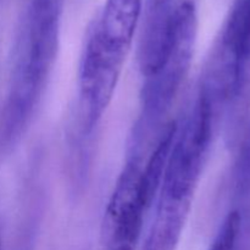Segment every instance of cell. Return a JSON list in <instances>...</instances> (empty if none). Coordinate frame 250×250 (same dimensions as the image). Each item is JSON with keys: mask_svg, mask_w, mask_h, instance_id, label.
<instances>
[{"mask_svg": "<svg viewBox=\"0 0 250 250\" xmlns=\"http://www.w3.org/2000/svg\"><path fill=\"white\" fill-rule=\"evenodd\" d=\"M159 185L146 168L137 165L125 168L105 212L103 250H133Z\"/></svg>", "mask_w": 250, "mask_h": 250, "instance_id": "obj_1", "label": "cell"}, {"mask_svg": "<svg viewBox=\"0 0 250 250\" xmlns=\"http://www.w3.org/2000/svg\"><path fill=\"white\" fill-rule=\"evenodd\" d=\"M211 117L209 100H200L185 133L168 154L161 194L178 199H192L211 138Z\"/></svg>", "mask_w": 250, "mask_h": 250, "instance_id": "obj_2", "label": "cell"}, {"mask_svg": "<svg viewBox=\"0 0 250 250\" xmlns=\"http://www.w3.org/2000/svg\"><path fill=\"white\" fill-rule=\"evenodd\" d=\"M126 55L93 31L81 67V94L93 119L99 117L111 100Z\"/></svg>", "mask_w": 250, "mask_h": 250, "instance_id": "obj_3", "label": "cell"}, {"mask_svg": "<svg viewBox=\"0 0 250 250\" xmlns=\"http://www.w3.org/2000/svg\"><path fill=\"white\" fill-rule=\"evenodd\" d=\"M222 53L229 77L237 88L250 65V0H234L222 34Z\"/></svg>", "mask_w": 250, "mask_h": 250, "instance_id": "obj_4", "label": "cell"}, {"mask_svg": "<svg viewBox=\"0 0 250 250\" xmlns=\"http://www.w3.org/2000/svg\"><path fill=\"white\" fill-rule=\"evenodd\" d=\"M142 12V0H105L93 31L109 45L127 53Z\"/></svg>", "mask_w": 250, "mask_h": 250, "instance_id": "obj_5", "label": "cell"}, {"mask_svg": "<svg viewBox=\"0 0 250 250\" xmlns=\"http://www.w3.org/2000/svg\"><path fill=\"white\" fill-rule=\"evenodd\" d=\"M190 200L161 194L156 217L141 250H176L182 236Z\"/></svg>", "mask_w": 250, "mask_h": 250, "instance_id": "obj_6", "label": "cell"}, {"mask_svg": "<svg viewBox=\"0 0 250 250\" xmlns=\"http://www.w3.org/2000/svg\"><path fill=\"white\" fill-rule=\"evenodd\" d=\"M166 1H167V0H150V4L153 9L159 10L160 7H163L164 5L166 4Z\"/></svg>", "mask_w": 250, "mask_h": 250, "instance_id": "obj_7", "label": "cell"}, {"mask_svg": "<svg viewBox=\"0 0 250 250\" xmlns=\"http://www.w3.org/2000/svg\"><path fill=\"white\" fill-rule=\"evenodd\" d=\"M0 250H4V236H2L1 220H0Z\"/></svg>", "mask_w": 250, "mask_h": 250, "instance_id": "obj_8", "label": "cell"}]
</instances>
